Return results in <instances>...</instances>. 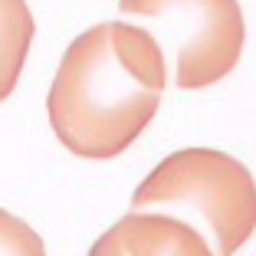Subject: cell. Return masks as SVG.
<instances>
[{
  "label": "cell",
  "mask_w": 256,
  "mask_h": 256,
  "mask_svg": "<svg viewBox=\"0 0 256 256\" xmlns=\"http://www.w3.org/2000/svg\"><path fill=\"white\" fill-rule=\"evenodd\" d=\"M92 256H210L194 224L158 210H132L89 246Z\"/></svg>",
  "instance_id": "obj_4"
},
{
  "label": "cell",
  "mask_w": 256,
  "mask_h": 256,
  "mask_svg": "<svg viewBox=\"0 0 256 256\" xmlns=\"http://www.w3.org/2000/svg\"><path fill=\"white\" fill-rule=\"evenodd\" d=\"M118 14L161 43L174 89H210L243 56L246 20L240 0H118Z\"/></svg>",
  "instance_id": "obj_3"
},
{
  "label": "cell",
  "mask_w": 256,
  "mask_h": 256,
  "mask_svg": "<svg viewBox=\"0 0 256 256\" xmlns=\"http://www.w3.org/2000/svg\"><path fill=\"white\" fill-rule=\"evenodd\" d=\"M168 82L164 50L142 23L89 26L66 46L53 76L50 128L76 158H118L158 115Z\"/></svg>",
  "instance_id": "obj_1"
},
{
  "label": "cell",
  "mask_w": 256,
  "mask_h": 256,
  "mask_svg": "<svg viewBox=\"0 0 256 256\" xmlns=\"http://www.w3.org/2000/svg\"><path fill=\"white\" fill-rule=\"evenodd\" d=\"M46 243L26 220L0 210V256H43Z\"/></svg>",
  "instance_id": "obj_6"
},
{
  "label": "cell",
  "mask_w": 256,
  "mask_h": 256,
  "mask_svg": "<svg viewBox=\"0 0 256 256\" xmlns=\"http://www.w3.org/2000/svg\"><path fill=\"white\" fill-rule=\"evenodd\" d=\"M132 210L181 217L207 236L214 253L234 256L256 234V181L226 151L181 148L135 188Z\"/></svg>",
  "instance_id": "obj_2"
},
{
  "label": "cell",
  "mask_w": 256,
  "mask_h": 256,
  "mask_svg": "<svg viewBox=\"0 0 256 256\" xmlns=\"http://www.w3.org/2000/svg\"><path fill=\"white\" fill-rule=\"evenodd\" d=\"M36 23L26 0H0V102L14 96L33 46Z\"/></svg>",
  "instance_id": "obj_5"
}]
</instances>
